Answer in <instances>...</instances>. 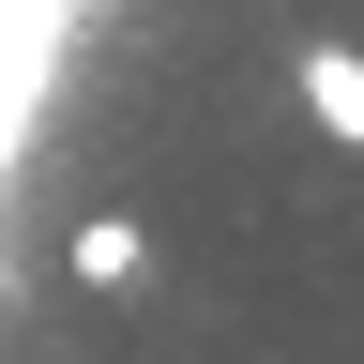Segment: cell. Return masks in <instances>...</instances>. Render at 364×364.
<instances>
[{"label": "cell", "instance_id": "cell-1", "mask_svg": "<svg viewBox=\"0 0 364 364\" xmlns=\"http://www.w3.org/2000/svg\"><path fill=\"white\" fill-rule=\"evenodd\" d=\"M289 91H304L318 136H349V152H364V46H289Z\"/></svg>", "mask_w": 364, "mask_h": 364}, {"label": "cell", "instance_id": "cell-2", "mask_svg": "<svg viewBox=\"0 0 364 364\" xmlns=\"http://www.w3.org/2000/svg\"><path fill=\"white\" fill-rule=\"evenodd\" d=\"M136 273H152L136 213H91V228H76V289H136Z\"/></svg>", "mask_w": 364, "mask_h": 364}]
</instances>
